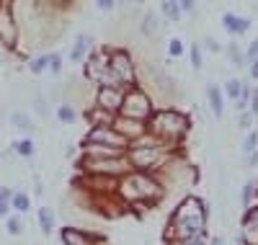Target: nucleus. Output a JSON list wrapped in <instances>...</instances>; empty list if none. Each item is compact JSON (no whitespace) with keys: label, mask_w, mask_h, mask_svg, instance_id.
I'll return each mask as SVG.
<instances>
[{"label":"nucleus","mask_w":258,"mask_h":245,"mask_svg":"<svg viewBox=\"0 0 258 245\" xmlns=\"http://www.w3.org/2000/svg\"><path fill=\"white\" fill-rule=\"evenodd\" d=\"M207 222H209V207L204 199L199 196H183L176 204L173 214H170L168 225L163 230V240L168 242H178V240H188L207 232Z\"/></svg>","instance_id":"f257e3e1"},{"label":"nucleus","mask_w":258,"mask_h":245,"mask_svg":"<svg viewBox=\"0 0 258 245\" xmlns=\"http://www.w3.org/2000/svg\"><path fill=\"white\" fill-rule=\"evenodd\" d=\"M119 196L129 204V209H155L158 204L165 202V186L158 173H142L132 170L119 181Z\"/></svg>","instance_id":"f03ea898"},{"label":"nucleus","mask_w":258,"mask_h":245,"mask_svg":"<svg viewBox=\"0 0 258 245\" xmlns=\"http://www.w3.org/2000/svg\"><path fill=\"white\" fill-rule=\"evenodd\" d=\"M147 132L155 135L163 145L173 147V150H181L183 142L191 135V116L183 114V111L176 108V106H158L155 114L147 121Z\"/></svg>","instance_id":"7ed1b4c3"},{"label":"nucleus","mask_w":258,"mask_h":245,"mask_svg":"<svg viewBox=\"0 0 258 245\" xmlns=\"http://www.w3.org/2000/svg\"><path fill=\"white\" fill-rule=\"evenodd\" d=\"M181 150L173 147H129L126 150V160L132 165V170H142V173H160L170 160L176 158Z\"/></svg>","instance_id":"20e7f679"},{"label":"nucleus","mask_w":258,"mask_h":245,"mask_svg":"<svg viewBox=\"0 0 258 245\" xmlns=\"http://www.w3.org/2000/svg\"><path fill=\"white\" fill-rule=\"evenodd\" d=\"M155 101L150 96L142 85H135L124 93V103H121V111L119 116H126V119H137V121H150V116L155 114Z\"/></svg>","instance_id":"39448f33"},{"label":"nucleus","mask_w":258,"mask_h":245,"mask_svg":"<svg viewBox=\"0 0 258 245\" xmlns=\"http://www.w3.org/2000/svg\"><path fill=\"white\" fill-rule=\"evenodd\" d=\"M109 70L119 78V83L124 85V91L140 85V68L132 57V52H126L124 47H114L109 54Z\"/></svg>","instance_id":"423d86ee"},{"label":"nucleus","mask_w":258,"mask_h":245,"mask_svg":"<svg viewBox=\"0 0 258 245\" xmlns=\"http://www.w3.org/2000/svg\"><path fill=\"white\" fill-rule=\"evenodd\" d=\"M78 173L85 175H109V178H124L126 173H132L126 155L121 158H106V160H88V158H78Z\"/></svg>","instance_id":"0eeeda50"},{"label":"nucleus","mask_w":258,"mask_h":245,"mask_svg":"<svg viewBox=\"0 0 258 245\" xmlns=\"http://www.w3.org/2000/svg\"><path fill=\"white\" fill-rule=\"evenodd\" d=\"M119 181L121 178H109V175H85V173H78L75 183L83 186L88 194L93 196H111V194H119Z\"/></svg>","instance_id":"6e6552de"},{"label":"nucleus","mask_w":258,"mask_h":245,"mask_svg":"<svg viewBox=\"0 0 258 245\" xmlns=\"http://www.w3.org/2000/svg\"><path fill=\"white\" fill-rule=\"evenodd\" d=\"M83 142H96V145L116 147V150H129V142L119 135L114 127H91Z\"/></svg>","instance_id":"1a4fd4ad"},{"label":"nucleus","mask_w":258,"mask_h":245,"mask_svg":"<svg viewBox=\"0 0 258 245\" xmlns=\"http://www.w3.org/2000/svg\"><path fill=\"white\" fill-rule=\"evenodd\" d=\"M0 44L8 49L18 47V26H16V18L8 3H0Z\"/></svg>","instance_id":"9d476101"},{"label":"nucleus","mask_w":258,"mask_h":245,"mask_svg":"<svg viewBox=\"0 0 258 245\" xmlns=\"http://www.w3.org/2000/svg\"><path fill=\"white\" fill-rule=\"evenodd\" d=\"M124 93H126V91H121V88H96L93 103L101 106L103 111H109V114L119 116L121 103H124Z\"/></svg>","instance_id":"9b49d317"},{"label":"nucleus","mask_w":258,"mask_h":245,"mask_svg":"<svg viewBox=\"0 0 258 245\" xmlns=\"http://www.w3.org/2000/svg\"><path fill=\"white\" fill-rule=\"evenodd\" d=\"M59 237H62L64 245H98L103 240L101 232H91V230H83V227H75V225L62 227Z\"/></svg>","instance_id":"f8f14e48"},{"label":"nucleus","mask_w":258,"mask_h":245,"mask_svg":"<svg viewBox=\"0 0 258 245\" xmlns=\"http://www.w3.org/2000/svg\"><path fill=\"white\" fill-rule=\"evenodd\" d=\"M119 135L132 145L135 140H140L142 135H147V121H137V119H126V116H116L111 124Z\"/></svg>","instance_id":"ddd939ff"},{"label":"nucleus","mask_w":258,"mask_h":245,"mask_svg":"<svg viewBox=\"0 0 258 245\" xmlns=\"http://www.w3.org/2000/svg\"><path fill=\"white\" fill-rule=\"evenodd\" d=\"M204 93H207V108H209V114L217 119V121H222L225 119V93H222V88L217 85V83H207L204 85Z\"/></svg>","instance_id":"4468645a"},{"label":"nucleus","mask_w":258,"mask_h":245,"mask_svg":"<svg viewBox=\"0 0 258 245\" xmlns=\"http://www.w3.org/2000/svg\"><path fill=\"white\" fill-rule=\"evenodd\" d=\"M121 155H126V150L106 147V145H96V142H83V145H80V158H88V160H106V158H121Z\"/></svg>","instance_id":"2eb2a0df"},{"label":"nucleus","mask_w":258,"mask_h":245,"mask_svg":"<svg viewBox=\"0 0 258 245\" xmlns=\"http://www.w3.org/2000/svg\"><path fill=\"white\" fill-rule=\"evenodd\" d=\"M250 26H253L250 18H245V16H238L232 11L222 13V29H225L227 36H243V34L250 31Z\"/></svg>","instance_id":"dca6fc26"},{"label":"nucleus","mask_w":258,"mask_h":245,"mask_svg":"<svg viewBox=\"0 0 258 245\" xmlns=\"http://www.w3.org/2000/svg\"><path fill=\"white\" fill-rule=\"evenodd\" d=\"M96 49V39L91 34H78L73 47H70V62L78 65V62H85L88 59V54Z\"/></svg>","instance_id":"f3484780"},{"label":"nucleus","mask_w":258,"mask_h":245,"mask_svg":"<svg viewBox=\"0 0 258 245\" xmlns=\"http://www.w3.org/2000/svg\"><path fill=\"white\" fill-rule=\"evenodd\" d=\"M163 31V21H160V16L155 13V11H147L142 18H140V34L145 36V39H150V41H155V36Z\"/></svg>","instance_id":"a211bd4d"},{"label":"nucleus","mask_w":258,"mask_h":245,"mask_svg":"<svg viewBox=\"0 0 258 245\" xmlns=\"http://www.w3.org/2000/svg\"><path fill=\"white\" fill-rule=\"evenodd\" d=\"M85 119H88V124H91V127H111L116 116H114V114H109V111H103L101 106L91 103L88 108H85Z\"/></svg>","instance_id":"6ab92c4d"},{"label":"nucleus","mask_w":258,"mask_h":245,"mask_svg":"<svg viewBox=\"0 0 258 245\" xmlns=\"http://www.w3.org/2000/svg\"><path fill=\"white\" fill-rule=\"evenodd\" d=\"M36 222H39V230H41V235H52L54 232V227H57V212L52 209V207H39V212H36Z\"/></svg>","instance_id":"aec40b11"},{"label":"nucleus","mask_w":258,"mask_h":245,"mask_svg":"<svg viewBox=\"0 0 258 245\" xmlns=\"http://www.w3.org/2000/svg\"><path fill=\"white\" fill-rule=\"evenodd\" d=\"M54 116H57V121H59V124L73 127V124L80 119V108H78L75 103H70V101H62V103H57Z\"/></svg>","instance_id":"412c9836"},{"label":"nucleus","mask_w":258,"mask_h":245,"mask_svg":"<svg viewBox=\"0 0 258 245\" xmlns=\"http://www.w3.org/2000/svg\"><path fill=\"white\" fill-rule=\"evenodd\" d=\"M253 204H258V181L255 178H248V181L240 186V209H248V207H253Z\"/></svg>","instance_id":"4be33fe9"},{"label":"nucleus","mask_w":258,"mask_h":245,"mask_svg":"<svg viewBox=\"0 0 258 245\" xmlns=\"http://www.w3.org/2000/svg\"><path fill=\"white\" fill-rule=\"evenodd\" d=\"M11 124L24 132L26 137H34V132H36V124H34L31 114H26V111H11Z\"/></svg>","instance_id":"5701e85b"},{"label":"nucleus","mask_w":258,"mask_h":245,"mask_svg":"<svg viewBox=\"0 0 258 245\" xmlns=\"http://www.w3.org/2000/svg\"><path fill=\"white\" fill-rule=\"evenodd\" d=\"M225 54H227V62L232 65V68H238V70H243V68H248V62H245V52L238 47V41H227V47H225Z\"/></svg>","instance_id":"b1692460"},{"label":"nucleus","mask_w":258,"mask_h":245,"mask_svg":"<svg viewBox=\"0 0 258 245\" xmlns=\"http://www.w3.org/2000/svg\"><path fill=\"white\" fill-rule=\"evenodd\" d=\"M160 13L165 21H170V24H178V21L183 18V11L178 6V0H160Z\"/></svg>","instance_id":"393cba45"},{"label":"nucleus","mask_w":258,"mask_h":245,"mask_svg":"<svg viewBox=\"0 0 258 245\" xmlns=\"http://www.w3.org/2000/svg\"><path fill=\"white\" fill-rule=\"evenodd\" d=\"M11 147H13V152L18 155V158H24V160H31L34 155H36V145H34L31 137H21V140H16Z\"/></svg>","instance_id":"a878e982"},{"label":"nucleus","mask_w":258,"mask_h":245,"mask_svg":"<svg viewBox=\"0 0 258 245\" xmlns=\"http://www.w3.org/2000/svg\"><path fill=\"white\" fill-rule=\"evenodd\" d=\"M11 209H13L16 214L31 212V196H29L26 191H13V196H11Z\"/></svg>","instance_id":"bb28decb"},{"label":"nucleus","mask_w":258,"mask_h":245,"mask_svg":"<svg viewBox=\"0 0 258 245\" xmlns=\"http://www.w3.org/2000/svg\"><path fill=\"white\" fill-rule=\"evenodd\" d=\"M243 83H245V80H240V78H227V80H225V88H222L225 101H230V103L238 101V98H240V91H243Z\"/></svg>","instance_id":"cd10ccee"},{"label":"nucleus","mask_w":258,"mask_h":245,"mask_svg":"<svg viewBox=\"0 0 258 245\" xmlns=\"http://www.w3.org/2000/svg\"><path fill=\"white\" fill-rule=\"evenodd\" d=\"M188 62H191V68L197 70V73L204 70V49H202V44L194 41L191 47H188Z\"/></svg>","instance_id":"c85d7f7f"},{"label":"nucleus","mask_w":258,"mask_h":245,"mask_svg":"<svg viewBox=\"0 0 258 245\" xmlns=\"http://www.w3.org/2000/svg\"><path fill=\"white\" fill-rule=\"evenodd\" d=\"M31 108H34V114H36L39 119H47V116H49V101H47V96H44V93H36V96L31 98Z\"/></svg>","instance_id":"c756f323"},{"label":"nucleus","mask_w":258,"mask_h":245,"mask_svg":"<svg viewBox=\"0 0 258 245\" xmlns=\"http://www.w3.org/2000/svg\"><path fill=\"white\" fill-rule=\"evenodd\" d=\"M255 150H258V127H253L248 135H245V140L240 142V152L245 155V158H248V155H253Z\"/></svg>","instance_id":"7c9ffc66"},{"label":"nucleus","mask_w":258,"mask_h":245,"mask_svg":"<svg viewBox=\"0 0 258 245\" xmlns=\"http://www.w3.org/2000/svg\"><path fill=\"white\" fill-rule=\"evenodd\" d=\"M6 232L13 235V237L24 235V217H21V214H11V217L6 219Z\"/></svg>","instance_id":"2f4dec72"},{"label":"nucleus","mask_w":258,"mask_h":245,"mask_svg":"<svg viewBox=\"0 0 258 245\" xmlns=\"http://www.w3.org/2000/svg\"><path fill=\"white\" fill-rule=\"evenodd\" d=\"M49 70V54H39L29 62V73L31 75H44Z\"/></svg>","instance_id":"473e14b6"},{"label":"nucleus","mask_w":258,"mask_h":245,"mask_svg":"<svg viewBox=\"0 0 258 245\" xmlns=\"http://www.w3.org/2000/svg\"><path fill=\"white\" fill-rule=\"evenodd\" d=\"M183 54H186V44H183V39H178V36L168 39V57H170V59H181Z\"/></svg>","instance_id":"72a5a7b5"},{"label":"nucleus","mask_w":258,"mask_h":245,"mask_svg":"<svg viewBox=\"0 0 258 245\" xmlns=\"http://www.w3.org/2000/svg\"><path fill=\"white\" fill-rule=\"evenodd\" d=\"M11 196H13L11 189L0 186V219H8L11 217Z\"/></svg>","instance_id":"f704fd0d"},{"label":"nucleus","mask_w":258,"mask_h":245,"mask_svg":"<svg viewBox=\"0 0 258 245\" xmlns=\"http://www.w3.org/2000/svg\"><path fill=\"white\" fill-rule=\"evenodd\" d=\"M253 124H255V116L250 114V111H238V114H235V127H238V129L250 132Z\"/></svg>","instance_id":"c9c22d12"},{"label":"nucleus","mask_w":258,"mask_h":245,"mask_svg":"<svg viewBox=\"0 0 258 245\" xmlns=\"http://www.w3.org/2000/svg\"><path fill=\"white\" fill-rule=\"evenodd\" d=\"M202 49H207V52H212V54H220V52H225V47L214 39L212 34H207L204 39H202Z\"/></svg>","instance_id":"e433bc0d"},{"label":"nucleus","mask_w":258,"mask_h":245,"mask_svg":"<svg viewBox=\"0 0 258 245\" xmlns=\"http://www.w3.org/2000/svg\"><path fill=\"white\" fill-rule=\"evenodd\" d=\"M168 245H209V232L197 235V237H188V240H178V242H168Z\"/></svg>","instance_id":"4c0bfd02"},{"label":"nucleus","mask_w":258,"mask_h":245,"mask_svg":"<svg viewBox=\"0 0 258 245\" xmlns=\"http://www.w3.org/2000/svg\"><path fill=\"white\" fill-rule=\"evenodd\" d=\"M49 73L52 75H59L62 73V54L59 52H52L49 54Z\"/></svg>","instance_id":"58836bf2"},{"label":"nucleus","mask_w":258,"mask_h":245,"mask_svg":"<svg viewBox=\"0 0 258 245\" xmlns=\"http://www.w3.org/2000/svg\"><path fill=\"white\" fill-rule=\"evenodd\" d=\"M253 59H258V36H255V39H250L248 49H245V62L250 65Z\"/></svg>","instance_id":"ea45409f"},{"label":"nucleus","mask_w":258,"mask_h":245,"mask_svg":"<svg viewBox=\"0 0 258 245\" xmlns=\"http://www.w3.org/2000/svg\"><path fill=\"white\" fill-rule=\"evenodd\" d=\"M96 8L101 13H114L119 6H116V0H96Z\"/></svg>","instance_id":"a19ab883"},{"label":"nucleus","mask_w":258,"mask_h":245,"mask_svg":"<svg viewBox=\"0 0 258 245\" xmlns=\"http://www.w3.org/2000/svg\"><path fill=\"white\" fill-rule=\"evenodd\" d=\"M245 70H248V80H250V85H255V83H258V59H253Z\"/></svg>","instance_id":"79ce46f5"},{"label":"nucleus","mask_w":258,"mask_h":245,"mask_svg":"<svg viewBox=\"0 0 258 245\" xmlns=\"http://www.w3.org/2000/svg\"><path fill=\"white\" fill-rule=\"evenodd\" d=\"M178 6H181V11L188 13V16L197 13V0H178Z\"/></svg>","instance_id":"37998d69"},{"label":"nucleus","mask_w":258,"mask_h":245,"mask_svg":"<svg viewBox=\"0 0 258 245\" xmlns=\"http://www.w3.org/2000/svg\"><path fill=\"white\" fill-rule=\"evenodd\" d=\"M248 111L258 119V85H253V96H250V106H248Z\"/></svg>","instance_id":"c03bdc74"},{"label":"nucleus","mask_w":258,"mask_h":245,"mask_svg":"<svg viewBox=\"0 0 258 245\" xmlns=\"http://www.w3.org/2000/svg\"><path fill=\"white\" fill-rule=\"evenodd\" d=\"M243 168H245V170H255V168H258V150H255L253 155H248V160H245Z\"/></svg>","instance_id":"a18cd8bd"},{"label":"nucleus","mask_w":258,"mask_h":245,"mask_svg":"<svg viewBox=\"0 0 258 245\" xmlns=\"http://www.w3.org/2000/svg\"><path fill=\"white\" fill-rule=\"evenodd\" d=\"M209 245H227L225 235H209Z\"/></svg>","instance_id":"49530a36"},{"label":"nucleus","mask_w":258,"mask_h":245,"mask_svg":"<svg viewBox=\"0 0 258 245\" xmlns=\"http://www.w3.org/2000/svg\"><path fill=\"white\" fill-rule=\"evenodd\" d=\"M98 245H111V242H109V240H106V237H103V240H101Z\"/></svg>","instance_id":"de8ad7c7"},{"label":"nucleus","mask_w":258,"mask_h":245,"mask_svg":"<svg viewBox=\"0 0 258 245\" xmlns=\"http://www.w3.org/2000/svg\"><path fill=\"white\" fill-rule=\"evenodd\" d=\"M116 6H126V0H116Z\"/></svg>","instance_id":"09e8293b"},{"label":"nucleus","mask_w":258,"mask_h":245,"mask_svg":"<svg viewBox=\"0 0 258 245\" xmlns=\"http://www.w3.org/2000/svg\"><path fill=\"white\" fill-rule=\"evenodd\" d=\"M0 59H3V49H0Z\"/></svg>","instance_id":"8fccbe9b"}]
</instances>
